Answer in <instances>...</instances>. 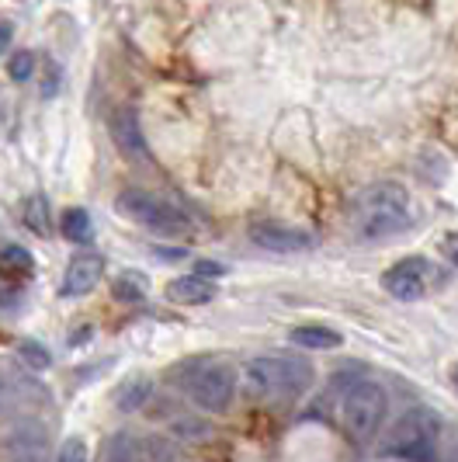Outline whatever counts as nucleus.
Masks as SVG:
<instances>
[{"label": "nucleus", "instance_id": "1", "mask_svg": "<svg viewBox=\"0 0 458 462\" xmlns=\"http://www.w3.org/2000/svg\"><path fill=\"white\" fill-rule=\"evenodd\" d=\"M309 386L313 365L298 355H257L243 365V390L264 407H289Z\"/></svg>", "mask_w": 458, "mask_h": 462}, {"label": "nucleus", "instance_id": "2", "mask_svg": "<svg viewBox=\"0 0 458 462\" xmlns=\"http://www.w3.org/2000/svg\"><path fill=\"white\" fill-rule=\"evenodd\" d=\"M410 191L399 181H375L351 202V223L362 240H386L410 226Z\"/></svg>", "mask_w": 458, "mask_h": 462}, {"label": "nucleus", "instance_id": "3", "mask_svg": "<svg viewBox=\"0 0 458 462\" xmlns=\"http://www.w3.org/2000/svg\"><path fill=\"white\" fill-rule=\"evenodd\" d=\"M389 411V393L375 379H354L344 386L341 396V424L347 439L365 445L382 431V420Z\"/></svg>", "mask_w": 458, "mask_h": 462}, {"label": "nucleus", "instance_id": "4", "mask_svg": "<svg viewBox=\"0 0 458 462\" xmlns=\"http://www.w3.org/2000/svg\"><path fill=\"white\" fill-rule=\"evenodd\" d=\"M437 439H441V417L431 407H410L389 428V435L382 441V456L427 462L435 459Z\"/></svg>", "mask_w": 458, "mask_h": 462}, {"label": "nucleus", "instance_id": "5", "mask_svg": "<svg viewBox=\"0 0 458 462\" xmlns=\"http://www.w3.org/2000/svg\"><path fill=\"white\" fill-rule=\"evenodd\" d=\"M184 393L198 411L226 414L233 396H236V369L229 362H215V358L198 362L188 375V383H184Z\"/></svg>", "mask_w": 458, "mask_h": 462}, {"label": "nucleus", "instance_id": "6", "mask_svg": "<svg viewBox=\"0 0 458 462\" xmlns=\"http://www.w3.org/2000/svg\"><path fill=\"white\" fill-rule=\"evenodd\" d=\"M118 208L133 223H139V226H146V230L153 233H163V236H184V233L191 230V219L184 216L181 208H174L170 202H163V199L142 191V188H125L118 195Z\"/></svg>", "mask_w": 458, "mask_h": 462}, {"label": "nucleus", "instance_id": "7", "mask_svg": "<svg viewBox=\"0 0 458 462\" xmlns=\"http://www.w3.org/2000/svg\"><path fill=\"white\" fill-rule=\"evenodd\" d=\"M431 282H435V268H431L427 257H403L399 264H392L389 272L382 275V289L389 292L392 300L413 302L427 296Z\"/></svg>", "mask_w": 458, "mask_h": 462}, {"label": "nucleus", "instance_id": "8", "mask_svg": "<svg viewBox=\"0 0 458 462\" xmlns=\"http://www.w3.org/2000/svg\"><path fill=\"white\" fill-rule=\"evenodd\" d=\"M108 133H112V143L118 146V153L129 163H150V146H146L142 122H139V112L133 105L114 108L112 118H108Z\"/></svg>", "mask_w": 458, "mask_h": 462}, {"label": "nucleus", "instance_id": "9", "mask_svg": "<svg viewBox=\"0 0 458 462\" xmlns=\"http://www.w3.org/2000/svg\"><path fill=\"white\" fill-rule=\"evenodd\" d=\"M251 240L261 251H271V254H302V251L316 247L313 233L298 230V226H285V223H257L251 230Z\"/></svg>", "mask_w": 458, "mask_h": 462}, {"label": "nucleus", "instance_id": "10", "mask_svg": "<svg viewBox=\"0 0 458 462\" xmlns=\"http://www.w3.org/2000/svg\"><path fill=\"white\" fill-rule=\"evenodd\" d=\"M105 278V257L84 251L67 264V275H63V296L77 300V296H87L97 289V282Z\"/></svg>", "mask_w": 458, "mask_h": 462}, {"label": "nucleus", "instance_id": "11", "mask_svg": "<svg viewBox=\"0 0 458 462\" xmlns=\"http://www.w3.org/2000/svg\"><path fill=\"white\" fill-rule=\"evenodd\" d=\"M42 396H46V390L35 379H22V375H11V372H0V424L11 420L14 414H22L28 403H35Z\"/></svg>", "mask_w": 458, "mask_h": 462}, {"label": "nucleus", "instance_id": "12", "mask_svg": "<svg viewBox=\"0 0 458 462\" xmlns=\"http://www.w3.org/2000/svg\"><path fill=\"white\" fill-rule=\"evenodd\" d=\"M11 459L14 462H42L46 459V431L39 420H24L11 431Z\"/></svg>", "mask_w": 458, "mask_h": 462}, {"label": "nucleus", "instance_id": "13", "mask_svg": "<svg viewBox=\"0 0 458 462\" xmlns=\"http://www.w3.org/2000/svg\"><path fill=\"white\" fill-rule=\"evenodd\" d=\"M167 300L178 306H202V302L215 300V282L198 275H181L167 285Z\"/></svg>", "mask_w": 458, "mask_h": 462}, {"label": "nucleus", "instance_id": "14", "mask_svg": "<svg viewBox=\"0 0 458 462\" xmlns=\"http://www.w3.org/2000/svg\"><path fill=\"white\" fill-rule=\"evenodd\" d=\"M289 341H292L296 347H306V351H334V347L344 345V337L337 334V330L320 327V324L296 327V330L289 334Z\"/></svg>", "mask_w": 458, "mask_h": 462}, {"label": "nucleus", "instance_id": "15", "mask_svg": "<svg viewBox=\"0 0 458 462\" xmlns=\"http://www.w3.org/2000/svg\"><path fill=\"white\" fill-rule=\"evenodd\" d=\"M28 275H32V254L24 247H18V244H7L0 251V285L18 289V282Z\"/></svg>", "mask_w": 458, "mask_h": 462}, {"label": "nucleus", "instance_id": "16", "mask_svg": "<svg viewBox=\"0 0 458 462\" xmlns=\"http://www.w3.org/2000/svg\"><path fill=\"white\" fill-rule=\"evenodd\" d=\"M22 219L35 236H52V208L46 195H28L22 206Z\"/></svg>", "mask_w": 458, "mask_h": 462}, {"label": "nucleus", "instance_id": "17", "mask_svg": "<svg viewBox=\"0 0 458 462\" xmlns=\"http://www.w3.org/2000/svg\"><path fill=\"white\" fill-rule=\"evenodd\" d=\"M150 393H153V383H150L146 375H136V379H129V383L118 386L114 407H118L122 414H133V411H139V407L150 400Z\"/></svg>", "mask_w": 458, "mask_h": 462}, {"label": "nucleus", "instance_id": "18", "mask_svg": "<svg viewBox=\"0 0 458 462\" xmlns=\"http://www.w3.org/2000/svg\"><path fill=\"white\" fill-rule=\"evenodd\" d=\"M60 230L67 236L69 244H87L94 236V223L87 208H67L63 219H60Z\"/></svg>", "mask_w": 458, "mask_h": 462}, {"label": "nucleus", "instance_id": "19", "mask_svg": "<svg viewBox=\"0 0 458 462\" xmlns=\"http://www.w3.org/2000/svg\"><path fill=\"white\" fill-rule=\"evenodd\" d=\"M139 462H184V452L170 439L150 435L139 441Z\"/></svg>", "mask_w": 458, "mask_h": 462}, {"label": "nucleus", "instance_id": "20", "mask_svg": "<svg viewBox=\"0 0 458 462\" xmlns=\"http://www.w3.org/2000/svg\"><path fill=\"white\" fill-rule=\"evenodd\" d=\"M114 300L122 302H142L146 300V292H150V278L139 275V272H125V275L114 278Z\"/></svg>", "mask_w": 458, "mask_h": 462}, {"label": "nucleus", "instance_id": "21", "mask_svg": "<svg viewBox=\"0 0 458 462\" xmlns=\"http://www.w3.org/2000/svg\"><path fill=\"white\" fill-rule=\"evenodd\" d=\"M170 431L184 441H195V445H202V441L212 439V428H208L202 417H191V414H181L170 420Z\"/></svg>", "mask_w": 458, "mask_h": 462}, {"label": "nucleus", "instance_id": "22", "mask_svg": "<svg viewBox=\"0 0 458 462\" xmlns=\"http://www.w3.org/2000/svg\"><path fill=\"white\" fill-rule=\"evenodd\" d=\"M139 441L142 439H133V435H114L108 441V462H139Z\"/></svg>", "mask_w": 458, "mask_h": 462}, {"label": "nucleus", "instance_id": "23", "mask_svg": "<svg viewBox=\"0 0 458 462\" xmlns=\"http://www.w3.org/2000/svg\"><path fill=\"white\" fill-rule=\"evenodd\" d=\"M18 358H22L28 369H35V372H42V369L52 365V355H49L39 341H22V345H18Z\"/></svg>", "mask_w": 458, "mask_h": 462}, {"label": "nucleus", "instance_id": "24", "mask_svg": "<svg viewBox=\"0 0 458 462\" xmlns=\"http://www.w3.org/2000/svg\"><path fill=\"white\" fill-rule=\"evenodd\" d=\"M32 73H35V56H32V52H14L11 63H7V77L18 80V84H24Z\"/></svg>", "mask_w": 458, "mask_h": 462}, {"label": "nucleus", "instance_id": "25", "mask_svg": "<svg viewBox=\"0 0 458 462\" xmlns=\"http://www.w3.org/2000/svg\"><path fill=\"white\" fill-rule=\"evenodd\" d=\"M56 462H87V445L80 439H67L63 448L56 452Z\"/></svg>", "mask_w": 458, "mask_h": 462}, {"label": "nucleus", "instance_id": "26", "mask_svg": "<svg viewBox=\"0 0 458 462\" xmlns=\"http://www.w3.org/2000/svg\"><path fill=\"white\" fill-rule=\"evenodd\" d=\"M191 275H198V278H219V275H226V268L223 264H215V261H195V268H191Z\"/></svg>", "mask_w": 458, "mask_h": 462}, {"label": "nucleus", "instance_id": "27", "mask_svg": "<svg viewBox=\"0 0 458 462\" xmlns=\"http://www.w3.org/2000/svg\"><path fill=\"white\" fill-rule=\"evenodd\" d=\"M441 254L448 257L452 264H458V233H448V236L441 240Z\"/></svg>", "mask_w": 458, "mask_h": 462}, {"label": "nucleus", "instance_id": "28", "mask_svg": "<svg viewBox=\"0 0 458 462\" xmlns=\"http://www.w3.org/2000/svg\"><path fill=\"white\" fill-rule=\"evenodd\" d=\"M7 46H11V28H7V24H0V56L7 52Z\"/></svg>", "mask_w": 458, "mask_h": 462}, {"label": "nucleus", "instance_id": "29", "mask_svg": "<svg viewBox=\"0 0 458 462\" xmlns=\"http://www.w3.org/2000/svg\"><path fill=\"white\" fill-rule=\"evenodd\" d=\"M444 462H458V439L452 441V448L444 452Z\"/></svg>", "mask_w": 458, "mask_h": 462}, {"label": "nucleus", "instance_id": "30", "mask_svg": "<svg viewBox=\"0 0 458 462\" xmlns=\"http://www.w3.org/2000/svg\"><path fill=\"white\" fill-rule=\"evenodd\" d=\"M452 379H455V386H458V365H455V375H452Z\"/></svg>", "mask_w": 458, "mask_h": 462}]
</instances>
